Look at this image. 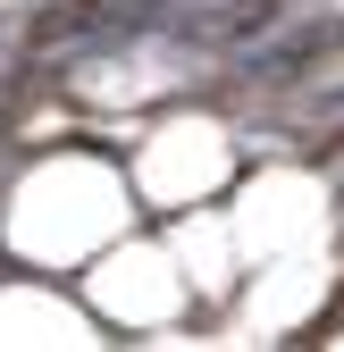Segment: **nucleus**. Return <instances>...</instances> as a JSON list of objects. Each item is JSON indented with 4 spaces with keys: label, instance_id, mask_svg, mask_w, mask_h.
I'll use <instances>...</instances> for the list:
<instances>
[{
    "label": "nucleus",
    "instance_id": "nucleus-1",
    "mask_svg": "<svg viewBox=\"0 0 344 352\" xmlns=\"http://www.w3.org/2000/svg\"><path fill=\"white\" fill-rule=\"evenodd\" d=\"M244 176V143L219 101H160L135 143H126V185H135L143 218L193 210V201H227Z\"/></svg>",
    "mask_w": 344,
    "mask_h": 352
}]
</instances>
